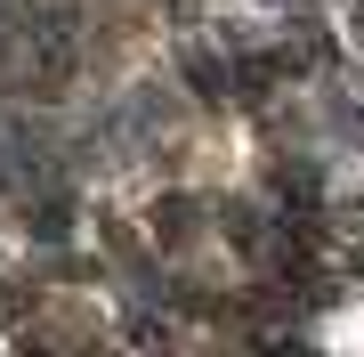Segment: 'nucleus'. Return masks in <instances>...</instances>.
Masks as SVG:
<instances>
[{
    "mask_svg": "<svg viewBox=\"0 0 364 357\" xmlns=\"http://www.w3.org/2000/svg\"><path fill=\"white\" fill-rule=\"evenodd\" d=\"M186 81H195L203 98H227V90H235V73L219 66V57H186Z\"/></svg>",
    "mask_w": 364,
    "mask_h": 357,
    "instance_id": "3",
    "label": "nucleus"
},
{
    "mask_svg": "<svg viewBox=\"0 0 364 357\" xmlns=\"http://www.w3.org/2000/svg\"><path fill=\"white\" fill-rule=\"evenodd\" d=\"M25 57H33V90L41 98H57L81 73V9L73 0H49V9L25 25Z\"/></svg>",
    "mask_w": 364,
    "mask_h": 357,
    "instance_id": "1",
    "label": "nucleus"
},
{
    "mask_svg": "<svg viewBox=\"0 0 364 357\" xmlns=\"http://www.w3.org/2000/svg\"><path fill=\"white\" fill-rule=\"evenodd\" d=\"M348 16H356V41H364V0H348Z\"/></svg>",
    "mask_w": 364,
    "mask_h": 357,
    "instance_id": "4",
    "label": "nucleus"
},
{
    "mask_svg": "<svg viewBox=\"0 0 364 357\" xmlns=\"http://www.w3.org/2000/svg\"><path fill=\"white\" fill-rule=\"evenodd\" d=\"M33 236H41V244H65V236H73V203H65V195H49V203L33 212Z\"/></svg>",
    "mask_w": 364,
    "mask_h": 357,
    "instance_id": "2",
    "label": "nucleus"
}]
</instances>
